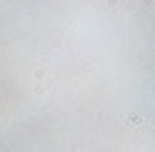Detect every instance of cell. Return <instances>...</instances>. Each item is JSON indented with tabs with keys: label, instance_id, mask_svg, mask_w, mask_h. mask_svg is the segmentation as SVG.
Segmentation results:
<instances>
[{
	"label": "cell",
	"instance_id": "6da1fadb",
	"mask_svg": "<svg viewBox=\"0 0 155 152\" xmlns=\"http://www.w3.org/2000/svg\"><path fill=\"white\" fill-rule=\"evenodd\" d=\"M128 120L133 122V127H140V125H143V122H145V120H143L140 115H128Z\"/></svg>",
	"mask_w": 155,
	"mask_h": 152
}]
</instances>
